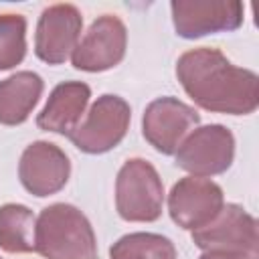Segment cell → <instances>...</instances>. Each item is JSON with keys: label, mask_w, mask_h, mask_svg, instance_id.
<instances>
[{"label": "cell", "mask_w": 259, "mask_h": 259, "mask_svg": "<svg viewBox=\"0 0 259 259\" xmlns=\"http://www.w3.org/2000/svg\"><path fill=\"white\" fill-rule=\"evenodd\" d=\"M176 77L186 95L206 111L249 115L259 105L257 75L233 65L219 49L198 47L182 53Z\"/></svg>", "instance_id": "1"}, {"label": "cell", "mask_w": 259, "mask_h": 259, "mask_svg": "<svg viewBox=\"0 0 259 259\" xmlns=\"http://www.w3.org/2000/svg\"><path fill=\"white\" fill-rule=\"evenodd\" d=\"M34 251L45 259H97L95 231L77 206L55 202L36 217Z\"/></svg>", "instance_id": "2"}, {"label": "cell", "mask_w": 259, "mask_h": 259, "mask_svg": "<svg viewBox=\"0 0 259 259\" xmlns=\"http://www.w3.org/2000/svg\"><path fill=\"white\" fill-rule=\"evenodd\" d=\"M164 206V184L158 170L144 158H130L115 178V208L127 223H152Z\"/></svg>", "instance_id": "3"}, {"label": "cell", "mask_w": 259, "mask_h": 259, "mask_svg": "<svg viewBox=\"0 0 259 259\" xmlns=\"http://www.w3.org/2000/svg\"><path fill=\"white\" fill-rule=\"evenodd\" d=\"M130 119V103L119 95L105 93L89 107L87 115L69 134V140L85 154H105L125 138Z\"/></svg>", "instance_id": "4"}, {"label": "cell", "mask_w": 259, "mask_h": 259, "mask_svg": "<svg viewBox=\"0 0 259 259\" xmlns=\"http://www.w3.org/2000/svg\"><path fill=\"white\" fill-rule=\"evenodd\" d=\"M176 166L190 176L208 178L231 168L235 158V136L221 123L194 127L174 152Z\"/></svg>", "instance_id": "5"}, {"label": "cell", "mask_w": 259, "mask_h": 259, "mask_svg": "<svg viewBox=\"0 0 259 259\" xmlns=\"http://www.w3.org/2000/svg\"><path fill=\"white\" fill-rule=\"evenodd\" d=\"M127 47V28L115 14H101L79 38L71 63L79 71L99 73L121 63Z\"/></svg>", "instance_id": "6"}, {"label": "cell", "mask_w": 259, "mask_h": 259, "mask_svg": "<svg viewBox=\"0 0 259 259\" xmlns=\"http://www.w3.org/2000/svg\"><path fill=\"white\" fill-rule=\"evenodd\" d=\"M200 115L188 103L176 97H158L154 99L142 117V134L148 144L166 156H172L184 138L198 127Z\"/></svg>", "instance_id": "7"}, {"label": "cell", "mask_w": 259, "mask_h": 259, "mask_svg": "<svg viewBox=\"0 0 259 259\" xmlns=\"http://www.w3.org/2000/svg\"><path fill=\"white\" fill-rule=\"evenodd\" d=\"M174 30L182 38L231 32L243 24V4L235 0H172Z\"/></svg>", "instance_id": "8"}, {"label": "cell", "mask_w": 259, "mask_h": 259, "mask_svg": "<svg viewBox=\"0 0 259 259\" xmlns=\"http://www.w3.org/2000/svg\"><path fill=\"white\" fill-rule=\"evenodd\" d=\"M223 206V188L210 178L184 176L172 186L168 194V212L172 221L186 231H198L206 227Z\"/></svg>", "instance_id": "9"}, {"label": "cell", "mask_w": 259, "mask_h": 259, "mask_svg": "<svg viewBox=\"0 0 259 259\" xmlns=\"http://www.w3.org/2000/svg\"><path fill=\"white\" fill-rule=\"evenodd\" d=\"M192 241L202 251L257 255V223L239 204H225L202 229L192 231Z\"/></svg>", "instance_id": "10"}, {"label": "cell", "mask_w": 259, "mask_h": 259, "mask_svg": "<svg viewBox=\"0 0 259 259\" xmlns=\"http://www.w3.org/2000/svg\"><path fill=\"white\" fill-rule=\"evenodd\" d=\"M83 28V16L73 4L47 6L36 22L34 53L49 65L65 63L75 51Z\"/></svg>", "instance_id": "11"}, {"label": "cell", "mask_w": 259, "mask_h": 259, "mask_svg": "<svg viewBox=\"0 0 259 259\" xmlns=\"http://www.w3.org/2000/svg\"><path fill=\"white\" fill-rule=\"evenodd\" d=\"M69 156L51 142L38 140L26 146L18 162V178L22 186L34 196L57 194L69 180Z\"/></svg>", "instance_id": "12"}, {"label": "cell", "mask_w": 259, "mask_h": 259, "mask_svg": "<svg viewBox=\"0 0 259 259\" xmlns=\"http://www.w3.org/2000/svg\"><path fill=\"white\" fill-rule=\"evenodd\" d=\"M89 97H91V89L83 81L59 83L51 91L42 111L38 113L36 125L45 132L69 136L79 125L85 107L89 103Z\"/></svg>", "instance_id": "13"}, {"label": "cell", "mask_w": 259, "mask_h": 259, "mask_svg": "<svg viewBox=\"0 0 259 259\" xmlns=\"http://www.w3.org/2000/svg\"><path fill=\"white\" fill-rule=\"evenodd\" d=\"M42 77L34 71H18L0 81V123L20 125L28 119L42 95Z\"/></svg>", "instance_id": "14"}, {"label": "cell", "mask_w": 259, "mask_h": 259, "mask_svg": "<svg viewBox=\"0 0 259 259\" xmlns=\"http://www.w3.org/2000/svg\"><path fill=\"white\" fill-rule=\"evenodd\" d=\"M36 217L24 204L8 202L0 206V249L6 253L34 251Z\"/></svg>", "instance_id": "15"}, {"label": "cell", "mask_w": 259, "mask_h": 259, "mask_svg": "<svg viewBox=\"0 0 259 259\" xmlns=\"http://www.w3.org/2000/svg\"><path fill=\"white\" fill-rule=\"evenodd\" d=\"M111 259H176L174 243L158 233H130L109 247Z\"/></svg>", "instance_id": "16"}, {"label": "cell", "mask_w": 259, "mask_h": 259, "mask_svg": "<svg viewBox=\"0 0 259 259\" xmlns=\"http://www.w3.org/2000/svg\"><path fill=\"white\" fill-rule=\"evenodd\" d=\"M26 55V18L22 14H0V71L22 63Z\"/></svg>", "instance_id": "17"}, {"label": "cell", "mask_w": 259, "mask_h": 259, "mask_svg": "<svg viewBox=\"0 0 259 259\" xmlns=\"http://www.w3.org/2000/svg\"><path fill=\"white\" fill-rule=\"evenodd\" d=\"M198 259H257V255L245 253H219V251H202Z\"/></svg>", "instance_id": "18"}]
</instances>
